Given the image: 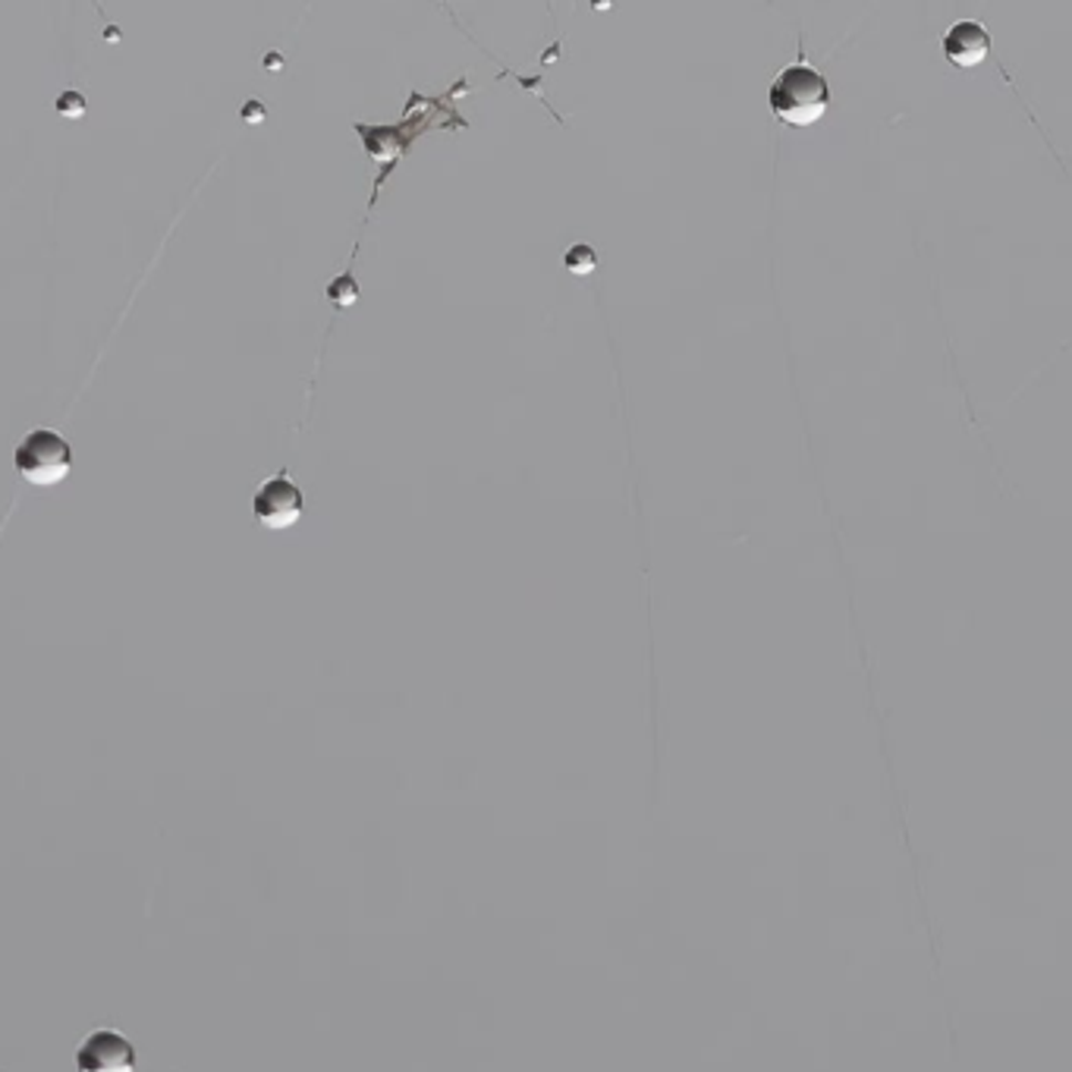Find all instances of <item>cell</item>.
<instances>
[{
  "mask_svg": "<svg viewBox=\"0 0 1072 1072\" xmlns=\"http://www.w3.org/2000/svg\"><path fill=\"white\" fill-rule=\"evenodd\" d=\"M944 58L954 63L956 70H972L978 63H985L991 54V32L975 20L956 22L954 29L940 41Z\"/></svg>",
  "mask_w": 1072,
  "mask_h": 1072,
  "instance_id": "obj_5",
  "label": "cell"
},
{
  "mask_svg": "<svg viewBox=\"0 0 1072 1072\" xmlns=\"http://www.w3.org/2000/svg\"><path fill=\"white\" fill-rule=\"evenodd\" d=\"M771 114L786 126H815L831 107V85L805 60L786 66L767 92Z\"/></svg>",
  "mask_w": 1072,
  "mask_h": 1072,
  "instance_id": "obj_1",
  "label": "cell"
},
{
  "mask_svg": "<svg viewBox=\"0 0 1072 1072\" xmlns=\"http://www.w3.org/2000/svg\"><path fill=\"white\" fill-rule=\"evenodd\" d=\"M564 261H566V268H569L573 274H591L595 268H598V255H595L591 246H585V243L573 246V249L564 255Z\"/></svg>",
  "mask_w": 1072,
  "mask_h": 1072,
  "instance_id": "obj_6",
  "label": "cell"
},
{
  "mask_svg": "<svg viewBox=\"0 0 1072 1072\" xmlns=\"http://www.w3.org/2000/svg\"><path fill=\"white\" fill-rule=\"evenodd\" d=\"M17 472L22 482L35 487H54L60 485L70 468H73V450L66 444V437L51 429H35L22 437V444L17 447Z\"/></svg>",
  "mask_w": 1072,
  "mask_h": 1072,
  "instance_id": "obj_2",
  "label": "cell"
},
{
  "mask_svg": "<svg viewBox=\"0 0 1072 1072\" xmlns=\"http://www.w3.org/2000/svg\"><path fill=\"white\" fill-rule=\"evenodd\" d=\"M252 513L261 526L280 532V528H292L302 519L306 501H302V491L292 485L290 475L280 472V475H271L265 485L255 491Z\"/></svg>",
  "mask_w": 1072,
  "mask_h": 1072,
  "instance_id": "obj_3",
  "label": "cell"
},
{
  "mask_svg": "<svg viewBox=\"0 0 1072 1072\" xmlns=\"http://www.w3.org/2000/svg\"><path fill=\"white\" fill-rule=\"evenodd\" d=\"M79 1072H136V1048L114 1029H95L76 1048Z\"/></svg>",
  "mask_w": 1072,
  "mask_h": 1072,
  "instance_id": "obj_4",
  "label": "cell"
}]
</instances>
